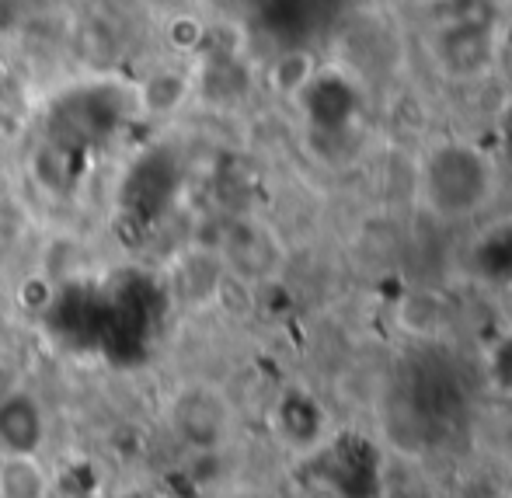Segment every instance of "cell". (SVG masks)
Here are the masks:
<instances>
[{"instance_id": "obj_1", "label": "cell", "mask_w": 512, "mask_h": 498, "mask_svg": "<svg viewBox=\"0 0 512 498\" xmlns=\"http://www.w3.org/2000/svg\"><path fill=\"white\" fill-rule=\"evenodd\" d=\"M168 415H171V429L178 432V439H182L189 450H196L199 457L220 453L230 439V425H234L230 401L223 398L216 387H206V384H192V387H185V391H178Z\"/></svg>"}, {"instance_id": "obj_2", "label": "cell", "mask_w": 512, "mask_h": 498, "mask_svg": "<svg viewBox=\"0 0 512 498\" xmlns=\"http://www.w3.org/2000/svg\"><path fill=\"white\" fill-rule=\"evenodd\" d=\"M49 443V411L32 387H21L0 401V453L42 457Z\"/></svg>"}, {"instance_id": "obj_3", "label": "cell", "mask_w": 512, "mask_h": 498, "mask_svg": "<svg viewBox=\"0 0 512 498\" xmlns=\"http://www.w3.org/2000/svg\"><path fill=\"white\" fill-rule=\"evenodd\" d=\"M53 474L42 457H18L0 453V498H49Z\"/></svg>"}, {"instance_id": "obj_4", "label": "cell", "mask_w": 512, "mask_h": 498, "mask_svg": "<svg viewBox=\"0 0 512 498\" xmlns=\"http://www.w3.org/2000/svg\"><path fill=\"white\" fill-rule=\"evenodd\" d=\"M485 370H488V384H492L502 398H512V331L495 338V345L488 349Z\"/></svg>"}, {"instance_id": "obj_5", "label": "cell", "mask_w": 512, "mask_h": 498, "mask_svg": "<svg viewBox=\"0 0 512 498\" xmlns=\"http://www.w3.org/2000/svg\"><path fill=\"white\" fill-rule=\"evenodd\" d=\"M21 387H28L21 363H14L11 356H0V401L11 398V394H14V391H21Z\"/></svg>"}]
</instances>
